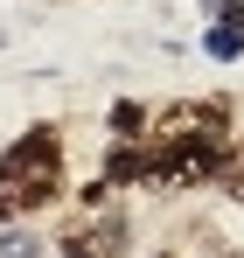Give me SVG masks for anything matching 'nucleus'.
Segmentation results:
<instances>
[{
    "instance_id": "obj_3",
    "label": "nucleus",
    "mask_w": 244,
    "mask_h": 258,
    "mask_svg": "<svg viewBox=\"0 0 244 258\" xmlns=\"http://www.w3.org/2000/svg\"><path fill=\"white\" fill-rule=\"evenodd\" d=\"M161 161H167L161 140H112L105 161H98V174H105L112 188H154V181H161Z\"/></svg>"
},
{
    "instance_id": "obj_1",
    "label": "nucleus",
    "mask_w": 244,
    "mask_h": 258,
    "mask_svg": "<svg viewBox=\"0 0 244 258\" xmlns=\"http://www.w3.org/2000/svg\"><path fill=\"white\" fill-rule=\"evenodd\" d=\"M63 188H70V140H63L56 119L7 140V154H0V223L49 216L63 203Z\"/></svg>"
},
{
    "instance_id": "obj_4",
    "label": "nucleus",
    "mask_w": 244,
    "mask_h": 258,
    "mask_svg": "<svg viewBox=\"0 0 244 258\" xmlns=\"http://www.w3.org/2000/svg\"><path fill=\"white\" fill-rule=\"evenodd\" d=\"M209 56H223V63H230V56H244V7L237 0H223V7H216V28H209Z\"/></svg>"
},
{
    "instance_id": "obj_7",
    "label": "nucleus",
    "mask_w": 244,
    "mask_h": 258,
    "mask_svg": "<svg viewBox=\"0 0 244 258\" xmlns=\"http://www.w3.org/2000/svg\"><path fill=\"white\" fill-rule=\"evenodd\" d=\"M237 147H244V140H237Z\"/></svg>"
},
{
    "instance_id": "obj_5",
    "label": "nucleus",
    "mask_w": 244,
    "mask_h": 258,
    "mask_svg": "<svg viewBox=\"0 0 244 258\" xmlns=\"http://www.w3.org/2000/svg\"><path fill=\"white\" fill-rule=\"evenodd\" d=\"M105 126H112V140H154V105L147 98H119Z\"/></svg>"
},
{
    "instance_id": "obj_6",
    "label": "nucleus",
    "mask_w": 244,
    "mask_h": 258,
    "mask_svg": "<svg viewBox=\"0 0 244 258\" xmlns=\"http://www.w3.org/2000/svg\"><path fill=\"white\" fill-rule=\"evenodd\" d=\"M154 258H181V251H154Z\"/></svg>"
},
{
    "instance_id": "obj_2",
    "label": "nucleus",
    "mask_w": 244,
    "mask_h": 258,
    "mask_svg": "<svg viewBox=\"0 0 244 258\" xmlns=\"http://www.w3.org/2000/svg\"><path fill=\"white\" fill-rule=\"evenodd\" d=\"M126 244H133V223H126L119 203H105V210H84L56 230V251L63 258H126Z\"/></svg>"
}]
</instances>
